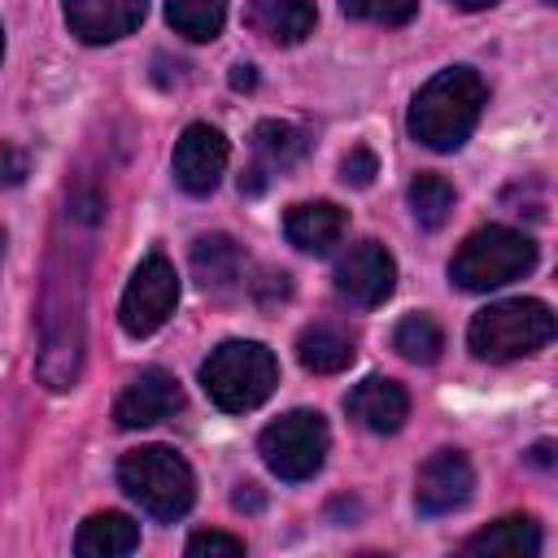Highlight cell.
Listing matches in <instances>:
<instances>
[{
  "mask_svg": "<svg viewBox=\"0 0 558 558\" xmlns=\"http://www.w3.org/2000/svg\"><path fill=\"white\" fill-rule=\"evenodd\" d=\"M484 100H488L484 78L471 65H453V70H440L436 78H427L418 87L405 126L423 148L453 153V148H462L471 140Z\"/></svg>",
  "mask_w": 558,
  "mask_h": 558,
  "instance_id": "obj_1",
  "label": "cell"
},
{
  "mask_svg": "<svg viewBox=\"0 0 558 558\" xmlns=\"http://www.w3.org/2000/svg\"><path fill=\"white\" fill-rule=\"evenodd\" d=\"M44 349H39V379L48 388H74L83 362V270L65 266V248H57L44 283Z\"/></svg>",
  "mask_w": 558,
  "mask_h": 558,
  "instance_id": "obj_2",
  "label": "cell"
},
{
  "mask_svg": "<svg viewBox=\"0 0 558 558\" xmlns=\"http://www.w3.org/2000/svg\"><path fill=\"white\" fill-rule=\"evenodd\" d=\"M279 384V362L257 340H227L201 362V388L227 414L257 410Z\"/></svg>",
  "mask_w": 558,
  "mask_h": 558,
  "instance_id": "obj_3",
  "label": "cell"
},
{
  "mask_svg": "<svg viewBox=\"0 0 558 558\" xmlns=\"http://www.w3.org/2000/svg\"><path fill=\"white\" fill-rule=\"evenodd\" d=\"M118 484L126 488L131 501H140V510H148L161 523L183 519L196 501V475H192L187 458H179L166 445H144V449L122 453Z\"/></svg>",
  "mask_w": 558,
  "mask_h": 558,
  "instance_id": "obj_4",
  "label": "cell"
},
{
  "mask_svg": "<svg viewBox=\"0 0 558 558\" xmlns=\"http://www.w3.org/2000/svg\"><path fill=\"white\" fill-rule=\"evenodd\" d=\"M554 340V310L545 301H497L480 310L466 327V344L480 362H510L545 349Z\"/></svg>",
  "mask_w": 558,
  "mask_h": 558,
  "instance_id": "obj_5",
  "label": "cell"
},
{
  "mask_svg": "<svg viewBox=\"0 0 558 558\" xmlns=\"http://www.w3.org/2000/svg\"><path fill=\"white\" fill-rule=\"evenodd\" d=\"M536 266V244L514 227H480L462 240V248L449 262V279L462 292H488L510 279H523Z\"/></svg>",
  "mask_w": 558,
  "mask_h": 558,
  "instance_id": "obj_6",
  "label": "cell"
},
{
  "mask_svg": "<svg viewBox=\"0 0 558 558\" xmlns=\"http://www.w3.org/2000/svg\"><path fill=\"white\" fill-rule=\"evenodd\" d=\"M327 445H331V436H327V423H323L318 410H288L270 427H262V436H257L262 462L288 484H301V480L318 475V466L327 458Z\"/></svg>",
  "mask_w": 558,
  "mask_h": 558,
  "instance_id": "obj_7",
  "label": "cell"
},
{
  "mask_svg": "<svg viewBox=\"0 0 558 558\" xmlns=\"http://www.w3.org/2000/svg\"><path fill=\"white\" fill-rule=\"evenodd\" d=\"M174 305H179V275H174L170 257L148 253L126 279L118 323L126 336H153L174 314Z\"/></svg>",
  "mask_w": 558,
  "mask_h": 558,
  "instance_id": "obj_8",
  "label": "cell"
},
{
  "mask_svg": "<svg viewBox=\"0 0 558 558\" xmlns=\"http://www.w3.org/2000/svg\"><path fill=\"white\" fill-rule=\"evenodd\" d=\"M336 292L349 301V305H357V310H375V305H384L388 296H392V288H397V262H392V253L379 244V240H357V244H349V253L336 262Z\"/></svg>",
  "mask_w": 558,
  "mask_h": 558,
  "instance_id": "obj_9",
  "label": "cell"
},
{
  "mask_svg": "<svg viewBox=\"0 0 558 558\" xmlns=\"http://www.w3.org/2000/svg\"><path fill=\"white\" fill-rule=\"evenodd\" d=\"M227 170V140L218 126L209 122H192L183 126V135L174 140V183L187 196H209L218 187Z\"/></svg>",
  "mask_w": 558,
  "mask_h": 558,
  "instance_id": "obj_10",
  "label": "cell"
},
{
  "mask_svg": "<svg viewBox=\"0 0 558 558\" xmlns=\"http://www.w3.org/2000/svg\"><path fill=\"white\" fill-rule=\"evenodd\" d=\"M471 488H475V471H471L466 453H458V449H436V453L418 466L414 506H418V514L436 519V514H449V510L466 506Z\"/></svg>",
  "mask_w": 558,
  "mask_h": 558,
  "instance_id": "obj_11",
  "label": "cell"
},
{
  "mask_svg": "<svg viewBox=\"0 0 558 558\" xmlns=\"http://www.w3.org/2000/svg\"><path fill=\"white\" fill-rule=\"evenodd\" d=\"M179 405H183L179 379L170 371H161V366H148V371L131 375V384L118 392L113 418H118L122 432H135V427H153V423L170 418Z\"/></svg>",
  "mask_w": 558,
  "mask_h": 558,
  "instance_id": "obj_12",
  "label": "cell"
},
{
  "mask_svg": "<svg viewBox=\"0 0 558 558\" xmlns=\"http://www.w3.org/2000/svg\"><path fill=\"white\" fill-rule=\"evenodd\" d=\"M148 0H65V26L83 44H113L144 22Z\"/></svg>",
  "mask_w": 558,
  "mask_h": 558,
  "instance_id": "obj_13",
  "label": "cell"
},
{
  "mask_svg": "<svg viewBox=\"0 0 558 558\" xmlns=\"http://www.w3.org/2000/svg\"><path fill=\"white\" fill-rule=\"evenodd\" d=\"M344 410H349V418L357 427H366L375 436H392L410 414V392L388 375H371L349 392Z\"/></svg>",
  "mask_w": 558,
  "mask_h": 558,
  "instance_id": "obj_14",
  "label": "cell"
},
{
  "mask_svg": "<svg viewBox=\"0 0 558 558\" xmlns=\"http://www.w3.org/2000/svg\"><path fill=\"white\" fill-rule=\"evenodd\" d=\"M344 231H349V214L340 205H331V201H301L283 218L288 244H296L301 253H314V257L331 253L344 240Z\"/></svg>",
  "mask_w": 558,
  "mask_h": 558,
  "instance_id": "obj_15",
  "label": "cell"
},
{
  "mask_svg": "<svg viewBox=\"0 0 558 558\" xmlns=\"http://www.w3.org/2000/svg\"><path fill=\"white\" fill-rule=\"evenodd\" d=\"M192 275L209 296H231L244 279V253L231 235L214 231V235H196L192 244Z\"/></svg>",
  "mask_w": 558,
  "mask_h": 558,
  "instance_id": "obj_16",
  "label": "cell"
},
{
  "mask_svg": "<svg viewBox=\"0 0 558 558\" xmlns=\"http://www.w3.org/2000/svg\"><path fill=\"white\" fill-rule=\"evenodd\" d=\"M244 22H248L262 39L288 48V44H301V39L314 31L318 13H314V0H248Z\"/></svg>",
  "mask_w": 558,
  "mask_h": 558,
  "instance_id": "obj_17",
  "label": "cell"
},
{
  "mask_svg": "<svg viewBox=\"0 0 558 558\" xmlns=\"http://www.w3.org/2000/svg\"><path fill=\"white\" fill-rule=\"evenodd\" d=\"M305 153H310V135H305L296 122L266 118V122L253 126V166H257V170H266V174L292 170Z\"/></svg>",
  "mask_w": 558,
  "mask_h": 558,
  "instance_id": "obj_18",
  "label": "cell"
},
{
  "mask_svg": "<svg viewBox=\"0 0 558 558\" xmlns=\"http://www.w3.org/2000/svg\"><path fill=\"white\" fill-rule=\"evenodd\" d=\"M74 549L83 558H122L131 549H140V523L131 514H118V510H100L92 514L78 536H74Z\"/></svg>",
  "mask_w": 558,
  "mask_h": 558,
  "instance_id": "obj_19",
  "label": "cell"
},
{
  "mask_svg": "<svg viewBox=\"0 0 558 558\" xmlns=\"http://www.w3.org/2000/svg\"><path fill=\"white\" fill-rule=\"evenodd\" d=\"M466 554H506V558H532L541 554V523L532 514H506L488 523L484 532L466 536Z\"/></svg>",
  "mask_w": 558,
  "mask_h": 558,
  "instance_id": "obj_20",
  "label": "cell"
},
{
  "mask_svg": "<svg viewBox=\"0 0 558 558\" xmlns=\"http://www.w3.org/2000/svg\"><path fill=\"white\" fill-rule=\"evenodd\" d=\"M296 357H301V366L314 371V375H336V371H344V366L357 357V344H353V336L340 331L336 323H314V327H305V331L296 336Z\"/></svg>",
  "mask_w": 558,
  "mask_h": 558,
  "instance_id": "obj_21",
  "label": "cell"
},
{
  "mask_svg": "<svg viewBox=\"0 0 558 558\" xmlns=\"http://www.w3.org/2000/svg\"><path fill=\"white\" fill-rule=\"evenodd\" d=\"M166 17L183 39L209 44L227 22V0H166Z\"/></svg>",
  "mask_w": 558,
  "mask_h": 558,
  "instance_id": "obj_22",
  "label": "cell"
},
{
  "mask_svg": "<svg viewBox=\"0 0 558 558\" xmlns=\"http://www.w3.org/2000/svg\"><path fill=\"white\" fill-rule=\"evenodd\" d=\"M392 349H397L405 362L427 366V362L440 357V349H445V331H440V323H436L432 314H405V318L392 327Z\"/></svg>",
  "mask_w": 558,
  "mask_h": 558,
  "instance_id": "obj_23",
  "label": "cell"
},
{
  "mask_svg": "<svg viewBox=\"0 0 558 558\" xmlns=\"http://www.w3.org/2000/svg\"><path fill=\"white\" fill-rule=\"evenodd\" d=\"M405 196H410V214H414V222H418L423 231L445 227L449 214H453V187H449V179H440V174H418Z\"/></svg>",
  "mask_w": 558,
  "mask_h": 558,
  "instance_id": "obj_24",
  "label": "cell"
},
{
  "mask_svg": "<svg viewBox=\"0 0 558 558\" xmlns=\"http://www.w3.org/2000/svg\"><path fill=\"white\" fill-rule=\"evenodd\" d=\"M340 9L353 22H375V26H405L418 9V0H340Z\"/></svg>",
  "mask_w": 558,
  "mask_h": 558,
  "instance_id": "obj_25",
  "label": "cell"
},
{
  "mask_svg": "<svg viewBox=\"0 0 558 558\" xmlns=\"http://www.w3.org/2000/svg\"><path fill=\"white\" fill-rule=\"evenodd\" d=\"M240 554H244V541L227 532H196L187 541V558H240Z\"/></svg>",
  "mask_w": 558,
  "mask_h": 558,
  "instance_id": "obj_26",
  "label": "cell"
},
{
  "mask_svg": "<svg viewBox=\"0 0 558 558\" xmlns=\"http://www.w3.org/2000/svg\"><path fill=\"white\" fill-rule=\"evenodd\" d=\"M379 174V161H375V153L371 148H349L344 153V161H340V179L349 183V187H371V179Z\"/></svg>",
  "mask_w": 558,
  "mask_h": 558,
  "instance_id": "obj_27",
  "label": "cell"
},
{
  "mask_svg": "<svg viewBox=\"0 0 558 558\" xmlns=\"http://www.w3.org/2000/svg\"><path fill=\"white\" fill-rule=\"evenodd\" d=\"M31 174V157L17 144H0V187H17Z\"/></svg>",
  "mask_w": 558,
  "mask_h": 558,
  "instance_id": "obj_28",
  "label": "cell"
},
{
  "mask_svg": "<svg viewBox=\"0 0 558 558\" xmlns=\"http://www.w3.org/2000/svg\"><path fill=\"white\" fill-rule=\"evenodd\" d=\"M275 296H279V301L288 296V275H283V270H279V275L270 270V275H266L262 283H257V301H262V305H270Z\"/></svg>",
  "mask_w": 558,
  "mask_h": 558,
  "instance_id": "obj_29",
  "label": "cell"
},
{
  "mask_svg": "<svg viewBox=\"0 0 558 558\" xmlns=\"http://www.w3.org/2000/svg\"><path fill=\"white\" fill-rule=\"evenodd\" d=\"M231 506L235 510H262V488L257 484H240L235 497H231Z\"/></svg>",
  "mask_w": 558,
  "mask_h": 558,
  "instance_id": "obj_30",
  "label": "cell"
},
{
  "mask_svg": "<svg viewBox=\"0 0 558 558\" xmlns=\"http://www.w3.org/2000/svg\"><path fill=\"white\" fill-rule=\"evenodd\" d=\"M266 179H270L266 170H257V166H248V170L240 174V192H248V196H257V192L266 187Z\"/></svg>",
  "mask_w": 558,
  "mask_h": 558,
  "instance_id": "obj_31",
  "label": "cell"
},
{
  "mask_svg": "<svg viewBox=\"0 0 558 558\" xmlns=\"http://www.w3.org/2000/svg\"><path fill=\"white\" fill-rule=\"evenodd\" d=\"M253 83H257V74H253V65H248V61L231 65V87H235V92H248Z\"/></svg>",
  "mask_w": 558,
  "mask_h": 558,
  "instance_id": "obj_32",
  "label": "cell"
},
{
  "mask_svg": "<svg viewBox=\"0 0 558 558\" xmlns=\"http://www.w3.org/2000/svg\"><path fill=\"white\" fill-rule=\"evenodd\" d=\"M549 453H554V445H549V440H541V445L532 449V462H536V466H549Z\"/></svg>",
  "mask_w": 558,
  "mask_h": 558,
  "instance_id": "obj_33",
  "label": "cell"
},
{
  "mask_svg": "<svg viewBox=\"0 0 558 558\" xmlns=\"http://www.w3.org/2000/svg\"><path fill=\"white\" fill-rule=\"evenodd\" d=\"M458 9H488V4H497V0H453Z\"/></svg>",
  "mask_w": 558,
  "mask_h": 558,
  "instance_id": "obj_34",
  "label": "cell"
},
{
  "mask_svg": "<svg viewBox=\"0 0 558 558\" xmlns=\"http://www.w3.org/2000/svg\"><path fill=\"white\" fill-rule=\"evenodd\" d=\"M0 257H4V231H0Z\"/></svg>",
  "mask_w": 558,
  "mask_h": 558,
  "instance_id": "obj_35",
  "label": "cell"
},
{
  "mask_svg": "<svg viewBox=\"0 0 558 558\" xmlns=\"http://www.w3.org/2000/svg\"><path fill=\"white\" fill-rule=\"evenodd\" d=\"M0 52H4V35H0Z\"/></svg>",
  "mask_w": 558,
  "mask_h": 558,
  "instance_id": "obj_36",
  "label": "cell"
},
{
  "mask_svg": "<svg viewBox=\"0 0 558 558\" xmlns=\"http://www.w3.org/2000/svg\"><path fill=\"white\" fill-rule=\"evenodd\" d=\"M545 4H554V0H545Z\"/></svg>",
  "mask_w": 558,
  "mask_h": 558,
  "instance_id": "obj_37",
  "label": "cell"
}]
</instances>
